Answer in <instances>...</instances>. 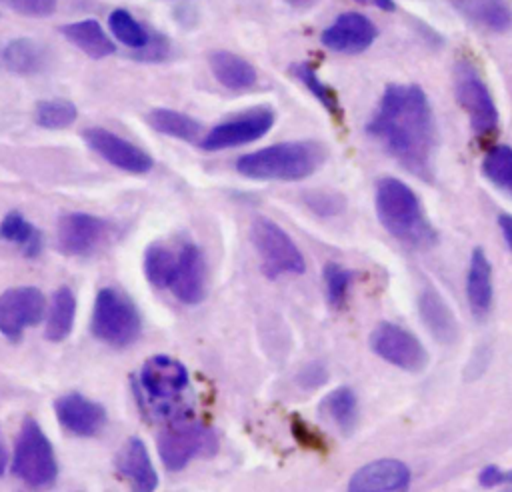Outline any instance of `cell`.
I'll return each instance as SVG.
<instances>
[{"label": "cell", "mask_w": 512, "mask_h": 492, "mask_svg": "<svg viewBox=\"0 0 512 492\" xmlns=\"http://www.w3.org/2000/svg\"><path fill=\"white\" fill-rule=\"evenodd\" d=\"M176 270V254L160 244H152L144 254V272L152 286L168 288Z\"/></svg>", "instance_id": "33"}, {"label": "cell", "mask_w": 512, "mask_h": 492, "mask_svg": "<svg viewBox=\"0 0 512 492\" xmlns=\"http://www.w3.org/2000/svg\"><path fill=\"white\" fill-rule=\"evenodd\" d=\"M370 346L382 360L406 372H422L428 364V352L422 342L412 332L392 322H380L372 330Z\"/></svg>", "instance_id": "10"}, {"label": "cell", "mask_w": 512, "mask_h": 492, "mask_svg": "<svg viewBox=\"0 0 512 492\" xmlns=\"http://www.w3.org/2000/svg\"><path fill=\"white\" fill-rule=\"evenodd\" d=\"M482 172L494 186L512 194V146H492L482 160Z\"/></svg>", "instance_id": "32"}, {"label": "cell", "mask_w": 512, "mask_h": 492, "mask_svg": "<svg viewBox=\"0 0 512 492\" xmlns=\"http://www.w3.org/2000/svg\"><path fill=\"white\" fill-rule=\"evenodd\" d=\"M360 4H372V6H378L382 10H394V2L392 0H356Z\"/></svg>", "instance_id": "41"}, {"label": "cell", "mask_w": 512, "mask_h": 492, "mask_svg": "<svg viewBox=\"0 0 512 492\" xmlns=\"http://www.w3.org/2000/svg\"><path fill=\"white\" fill-rule=\"evenodd\" d=\"M116 472L128 482L132 492H154L158 486L156 468L140 438H128L124 442L116 454Z\"/></svg>", "instance_id": "19"}, {"label": "cell", "mask_w": 512, "mask_h": 492, "mask_svg": "<svg viewBox=\"0 0 512 492\" xmlns=\"http://www.w3.org/2000/svg\"><path fill=\"white\" fill-rule=\"evenodd\" d=\"M368 134L406 170L432 176L438 132L432 106L416 84H390L366 126Z\"/></svg>", "instance_id": "1"}, {"label": "cell", "mask_w": 512, "mask_h": 492, "mask_svg": "<svg viewBox=\"0 0 512 492\" xmlns=\"http://www.w3.org/2000/svg\"><path fill=\"white\" fill-rule=\"evenodd\" d=\"M410 470L396 458H380L354 472L348 492H408Z\"/></svg>", "instance_id": "16"}, {"label": "cell", "mask_w": 512, "mask_h": 492, "mask_svg": "<svg viewBox=\"0 0 512 492\" xmlns=\"http://www.w3.org/2000/svg\"><path fill=\"white\" fill-rule=\"evenodd\" d=\"M78 110L68 98H46L36 102L34 120L46 130H62L76 122Z\"/></svg>", "instance_id": "30"}, {"label": "cell", "mask_w": 512, "mask_h": 492, "mask_svg": "<svg viewBox=\"0 0 512 492\" xmlns=\"http://www.w3.org/2000/svg\"><path fill=\"white\" fill-rule=\"evenodd\" d=\"M508 492H512V490H508Z\"/></svg>", "instance_id": "44"}, {"label": "cell", "mask_w": 512, "mask_h": 492, "mask_svg": "<svg viewBox=\"0 0 512 492\" xmlns=\"http://www.w3.org/2000/svg\"><path fill=\"white\" fill-rule=\"evenodd\" d=\"M492 266L482 248H474L470 256L468 276H466V298L470 310L476 316H484L492 306Z\"/></svg>", "instance_id": "23"}, {"label": "cell", "mask_w": 512, "mask_h": 492, "mask_svg": "<svg viewBox=\"0 0 512 492\" xmlns=\"http://www.w3.org/2000/svg\"><path fill=\"white\" fill-rule=\"evenodd\" d=\"M146 122L160 134L178 138V140H186V142H194L200 138L202 126L198 120H194L192 116L178 112V110H170V108H154L148 112Z\"/></svg>", "instance_id": "27"}, {"label": "cell", "mask_w": 512, "mask_h": 492, "mask_svg": "<svg viewBox=\"0 0 512 492\" xmlns=\"http://www.w3.org/2000/svg\"><path fill=\"white\" fill-rule=\"evenodd\" d=\"M376 26L358 12L340 14L320 36L324 48L340 54H358L376 40Z\"/></svg>", "instance_id": "15"}, {"label": "cell", "mask_w": 512, "mask_h": 492, "mask_svg": "<svg viewBox=\"0 0 512 492\" xmlns=\"http://www.w3.org/2000/svg\"><path fill=\"white\" fill-rule=\"evenodd\" d=\"M0 4L16 14L30 18H44L56 10V0H0Z\"/></svg>", "instance_id": "36"}, {"label": "cell", "mask_w": 512, "mask_h": 492, "mask_svg": "<svg viewBox=\"0 0 512 492\" xmlns=\"http://www.w3.org/2000/svg\"><path fill=\"white\" fill-rule=\"evenodd\" d=\"M110 224L104 218L86 214V212H70L60 216L58 220V248L68 256H86L98 248V244L108 234Z\"/></svg>", "instance_id": "14"}, {"label": "cell", "mask_w": 512, "mask_h": 492, "mask_svg": "<svg viewBox=\"0 0 512 492\" xmlns=\"http://www.w3.org/2000/svg\"><path fill=\"white\" fill-rule=\"evenodd\" d=\"M454 94L462 110L468 114L476 136L486 138L498 128V108L480 74L464 62H458L454 74Z\"/></svg>", "instance_id": "8"}, {"label": "cell", "mask_w": 512, "mask_h": 492, "mask_svg": "<svg viewBox=\"0 0 512 492\" xmlns=\"http://www.w3.org/2000/svg\"><path fill=\"white\" fill-rule=\"evenodd\" d=\"M82 138L96 154L124 172L146 174L154 166V160L146 150L106 128H86Z\"/></svg>", "instance_id": "13"}, {"label": "cell", "mask_w": 512, "mask_h": 492, "mask_svg": "<svg viewBox=\"0 0 512 492\" xmlns=\"http://www.w3.org/2000/svg\"><path fill=\"white\" fill-rule=\"evenodd\" d=\"M292 72H294V76L318 98V102H320L334 118H342V108H340V100H338L336 92H334L328 84H324V82L318 78L316 70H314L310 64H294V66H292Z\"/></svg>", "instance_id": "34"}, {"label": "cell", "mask_w": 512, "mask_h": 492, "mask_svg": "<svg viewBox=\"0 0 512 492\" xmlns=\"http://www.w3.org/2000/svg\"><path fill=\"white\" fill-rule=\"evenodd\" d=\"M216 446L214 432L202 424H176L158 436V454L172 472L182 470L196 456L214 454Z\"/></svg>", "instance_id": "9"}, {"label": "cell", "mask_w": 512, "mask_h": 492, "mask_svg": "<svg viewBox=\"0 0 512 492\" xmlns=\"http://www.w3.org/2000/svg\"><path fill=\"white\" fill-rule=\"evenodd\" d=\"M376 214L382 226L400 242L428 248L436 242V232L426 220L414 190L392 176H384L376 184Z\"/></svg>", "instance_id": "2"}, {"label": "cell", "mask_w": 512, "mask_h": 492, "mask_svg": "<svg viewBox=\"0 0 512 492\" xmlns=\"http://www.w3.org/2000/svg\"><path fill=\"white\" fill-rule=\"evenodd\" d=\"M324 286H326V298L330 302V306L340 308L348 296V290L352 286L354 280V272L336 264V262H328L324 266Z\"/></svg>", "instance_id": "35"}, {"label": "cell", "mask_w": 512, "mask_h": 492, "mask_svg": "<svg viewBox=\"0 0 512 492\" xmlns=\"http://www.w3.org/2000/svg\"><path fill=\"white\" fill-rule=\"evenodd\" d=\"M54 412L58 422L76 436H94L106 422L104 408L78 392L62 394L56 398Z\"/></svg>", "instance_id": "17"}, {"label": "cell", "mask_w": 512, "mask_h": 492, "mask_svg": "<svg viewBox=\"0 0 512 492\" xmlns=\"http://www.w3.org/2000/svg\"><path fill=\"white\" fill-rule=\"evenodd\" d=\"M108 26L118 42H122L128 48H134L136 52L142 50L150 42V36H152L150 30H146L130 12H126L122 8L110 12Z\"/></svg>", "instance_id": "31"}, {"label": "cell", "mask_w": 512, "mask_h": 492, "mask_svg": "<svg viewBox=\"0 0 512 492\" xmlns=\"http://www.w3.org/2000/svg\"><path fill=\"white\" fill-rule=\"evenodd\" d=\"M184 304H198L206 292V266L198 246L184 244L176 256V270L168 286Z\"/></svg>", "instance_id": "18"}, {"label": "cell", "mask_w": 512, "mask_h": 492, "mask_svg": "<svg viewBox=\"0 0 512 492\" xmlns=\"http://www.w3.org/2000/svg\"><path fill=\"white\" fill-rule=\"evenodd\" d=\"M326 378H328V372H326V368L320 364V362H310L308 366H304L302 370H300V374H298V384L302 386V388H318V386H322L324 382H326Z\"/></svg>", "instance_id": "37"}, {"label": "cell", "mask_w": 512, "mask_h": 492, "mask_svg": "<svg viewBox=\"0 0 512 492\" xmlns=\"http://www.w3.org/2000/svg\"><path fill=\"white\" fill-rule=\"evenodd\" d=\"M274 124V110L268 106H256L240 116H234L214 126L202 140L204 150H224L242 144H250L262 138Z\"/></svg>", "instance_id": "12"}, {"label": "cell", "mask_w": 512, "mask_h": 492, "mask_svg": "<svg viewBox=\"0 0 512 492\" xmlns=\"http://www.w3.org/2000/svg\"><path fill=\"white\" fill-rule=\"evenodd\" d=\"M464 18L490 32H506L512 26V10L506 0H454Z\"/></svg>", "instance_id": "24"}, {"label": "cell", "mask_w": 512, "mask_h": 492, "mask_svg": "<svg viewBox=\"0 0 512 492\" xmlns=\"http://www.w3.org/2000/svg\"><path fill=\"white\" fill-rule=\"evenodd\" d=\"M44 64V46L32 38H14L2 48V66L14 74H36Z\"/></svg>", "instance_id": "25"}, {"label": "cell", "mask_w": 512, "mask_h": 492, "mask_svg": "<svg viewBox=\"0 0 512 492\" xmlns=\"http://www.w3.org/2000/svg\"><path fill=\"white\" fill-rule=\"evenodd\" d=\"M12 472L30 488H48L58 476L54 448L40 424L30 416L22 422L16 440Z\"/></svg>", "instance_id": "5"}, {"label": "cell", "mask_w": 512, "mask_h": 492, "mask_svg": "<svg viewBox=\"0 0 512 492\" xmlns=\"http://www.w3.org/2000/svg\"><path fill=\"white\" fill-rule=\"evenodd\" d=\"M320 412L330 418L340 432H352L358 422V402L354 392L346 386L328 392L320 402Z\"/></svg>", "instance_id": "29"}, {"label": "cell", "mask_w": 512, "mask_h": 492, "mask_svg": "<svg viewBox=\"0 0 512 492\" xmlns=\"http://www.w3.org/2000/svg\"><path fill=\"white\" fill-rule=\"evenodd\" d=\"M74 316H76V296L68 286H60L54 292L48 314H46L44 336L50 342H62L72 332Z\"/></svg>", "instance_id": "26"}, {"label": "cell", "mask_w": 512, "mask_h": 492, "mask_svg": "<svg viewBox=\"0 0 512 492\" xmlns=\"http://www.w3.org/2000/svg\"><path fill=\"white\" fill-rule=\"evenodd\" d=\"M480 484L486 488L500 486V484H512V470H500L498 466H486L480 476Z\"/></svg>", "instance_id": "38"}, {"label": "cell", "mask_w": 512, "mask_h": 492, "mask_svg": "<svg viewBox=\"0 0 512 492\" xmlns=\"http://www.w3.org/2000/svg\"><path fill=\"white\" fill-rule=\"evenodd\" d=\"M214 78L228 90H248L256 84V68L242 56L228 50H214L208 56Z\"/></svg>", "instance_id": "20"}, {"label": "cell", "mask_w": 512, "mask_h": 492, "mask_svg": "<svg viewBox=\"0 0 512 492\" xmlns=\"http://www.w3.org/2000/svg\"><path fill=\"white\" fill-rule=\"evenodd\" d=\"M0 238L18 244L22 254L28 258H34L42 250V234L40 230L28 222L20 212L12 210L8 212L0 222Z\"/></svg>", "instance_id": "28"}, {"label": "cell", "mask_w": 512, "mask_h": 492, "mask_svg": "<svg viewBox=\"0 0 512 492\" xmlns=\"http://www.w3.org/2000/svg\"><path fill=\"white\" fill-rule=\"evenodd\" d=\"M326 160V150L318 142H280L236 160V170L252 180L294 182L314 174Z\"/></svg>", "instance_id": "3"}, {"label": "cell", "mask_w": 512, "mask_h": 492, "mask_svg": "<svg viewBox=\"0 0 512 492\" xmlns=\"http://www.w3.org/2000/svg\"><path fill=\"white\" fill-rule=\"evenodd\" d=\"M250 238L260 254L262 272L268 278H278L282 274H302L306 270V260L294 240L270 218L258 216L250 226Z\"/></svg>", "instance_id": "7"}, {"label": "cell", "mask_w": 512, "mask_h": 492, "mask_svg": "<svg viewBox=\"0 0 512 492\" xmlns=\"http://www.w3.org/2000/svg\"><path fill=\"white\" fill-rule=\"evenodd\" d=\"M6 466H8V452H6L4 438H2V432H0V476H4Z\"/></svg>", "instance_id": "40"}, {"label": "cell", "mask_w": 512, "mask_h": 492, "mask_svg": "<svg viewBox=\"0 0 512 492\" xmlns=\"http://www.w3.org/2000/svg\"><path fill=\"white\" fill-rule=\"evenodd\" d=\"M46 314V296L34 286H14L0 294V334L16 342Z\"/></svg>", "instance_id": "11"}, {"label": "cell", "mask_w": 512, "mask_h": 492, "mask_svg": "<svg viewBox=\"0 0 512 492\" xmlns=\"http://www.w3.org/2000/svg\"><path fill=\"white\" fill-rule=\"evenodd\" d=\"M420 318L426 324L428 332L442 344H452L458 336V322L442 300V296L434 290H424L418 298Z\"/></svg>", "instance_id": "22"}, {"label": "cell", "mask_w": 512, "mask_h": 492, "mask_svg": "<svg viewBox=\"0 0 512 492\" xmlns=\"http://www.w3.org/2000/svg\"><path fill=\"white\" fill-rule=\"evenodd\" d=\"M292 4H302V2H310V0H290Z\"/></svg>", "instance_id": "42"}, {"label": "cell", "mask_w": 512, "mask_h": 492, "mask_svg": "<svg viewBox=\"0 0 512 492\" xmlns=\"http://www.w3.org/2000/svg\"><path fill=\"white\" fill-rule=\"evenodd\" d=\"M140 390L154 412L176 418L178 406L188 390V370L176 358L158 354L148 358L140 368Z\"/></svg>", "instance_id": "6"}, {"label": "cell", "mask_w": 512, "mask_h": 492, "mask_svg": "<svg viewBox=\"0 0 512 492\" xmlns=\"http://www.w3.org/2000/svg\"><path fill=\"white\" fill-rule=\"evenodd\" d=\"M0 64H2V48H0Z\"/></svg>", "instance_id": "43"}, {"label": "cell", "mask_w": 512, "mask_h": 492, "mask_svg": "<svg viewBox=\"0 0 512 492\" xmlns=\"http://www.w3.org/2000/svg\"><path fill=\"white\" fill-rule=\"evenodd\" d=\"M498 226L502 230V236H504L508 248L512 250V214H500L498 216Z\"/></svg>", "instance_id": "39"}, {"label": "cell", "mask_w": 512, "mask_h": 492, "mask_svg": "<svg viewBox=\"0 0 512 492\" xmlns=\"http://www.w3.org/2000/svg\"><path fill=\"white\" fill-rule=\"evenodd\" d=\"M60 32L70 44H74L78 50H82L90 58L98 60V58H106L116 52L112 38L106 34V30L94 18L64 24L60 28Z\"/></svg>", "instance_id": "21"}, {"label": "cell", "mask_w": 512, "mask_h": 492, "mask_svg": "<svg viewBox=\"0 0 512 492\" xmlns=\"http://www.w3.org/2000/svg\"><path fill=\"white\" fill-rule=\"evenodd\" d=\"M92 334L110 346H130L138 340L142 320L134 302L114 288H102L96 294L92 320Z\"/></svg>", "instance_id": "4"}]
</instances>
